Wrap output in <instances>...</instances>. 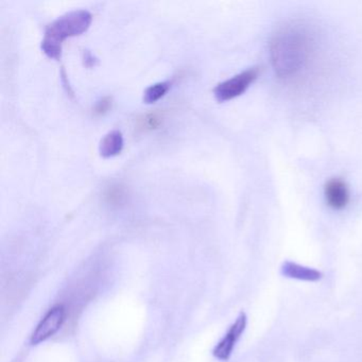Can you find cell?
<instances>
[{
	"mask_svg": "<svg viewBox=\"0 0 362 362\" xmlns=\"http://www.w3.org/2000/svg\"><path fill=\"white\" fill-rule=\"evenodd\" d=\"M313 37L305 25H287L271 41V61L281 78H293L308 64L313 52Z\"/></svg>",
	"mask_w": 362,
	"mask_h": 362,
	"instance_id": "6da1fadb",
	"label": "cell"
},
{
	"mask_svg": "<svg viewBox=\"0 0 362 362\" xmlns=\"http://www.w3.org/2000/svg\"><path fill=\"white\" fill-rule=\"evenodd\" d=\"M93 16L86 10L71 11L54 21L46 29L42 41V50L50 59L59 60L62 54V44L69 37H78L88 30Z\"/></svg>",
	"mask_w": 362,
	"mask_h": 362,
	"instance_id": "7a4b0ae2",
	"label": "cell"
},
{
	"mask_svg": "<svg viewBox=\"0 0 362 362\" xmlns=\"http://www.w3.org/2000/svg\"><path fill=\"white\" fill-rule=\"evenodd\" d=\"M257 67L247 69L239 75L218 84L214 90V95L219 103H226V101L232 100L237 97L243 95L251 84L258 78Z\"/></svg>",
	"mask_w": 362,
	"mask_h": 362,
	"instance_id": "3957f363",
	"label": "cell"
},
{
	"mask_svg": "<svg viewBox=\"0 0 362 362\" xmlns=\"http://www.w3.org/2000/svg\"><path fill=\"white\" fill-rule=\"evenodd\" d=\"M64 320L65 308L62 305H58L50 309L33 332L31 336V344L37 345L52 338L62 327Z\"/></svg>",
	"mask_w": 362,
	"mask_h": 362,
	"instance_id": "277c9868",
	"label": "cell"
},
{
	"mask_svg": "<svg viewBox=\"0 0 362 362\" xmlns=\"http://www.w3.org/2000/svg\"><path fill=\"white\" fill-rule=\"evenodd\" d=\"M247 315L245 313H241L239 317H237L236 321L232 324L226 336L222 338L221 341H219V343L214 349L213 355L217 359L222 360V361L230 359L237 341L240 339L241 334H243L245 327H247Z\"/></svg>",
	"mask_w": 362,
	"mask_h": 362,
	"instance_id": "5b68a950",
	"label": "cell"
},
{
	"mask_svg": "<svg viewBox=\"0 0 362 362\" xmlns=\"http://www.w3.org/2000/svg\"><path fill=\"white\" fill-rule=\"evenodd\" d=\"M325 199L328 206L336 211H341L345 209L349 203V189L343 180L332 179L326 183Z\"/></svg>",
	"mask_w": 362,
	"mask_h": 362,
	"instance_id": "8992f818",
	"label": "cell"
},
{
	"mask_svg": "<svg viewBox=\"0 0 362 362\" xmlns=\"http://www.w3.org/2000/svg\"><path fill=\"white\" fill-rule=\"evenodd\" d=\"M281 273L289 279L305 281H317L323 277V274L315 269L300 266V264L291 262H286L283 264Z\"/></svg>",
	"mask_w": 362,
	"mask_h": 362,
	"instance_id": "52a82bcc",
	"label": "cell"
},
{
	"mask_svg": "<svg viewBox=\"0 0 362 362\" xmlns=\"http://www.w3.org/2000/svg\"><path fill=\"white\" fill-rule=\"evenodd\" d=\"M124 146V139L122 133L118 130L111 131L101 139L99 152L103 158H114L122 151Z\"/></svg>",
	"mask_w": 362,
	"mask_h": 362,
	"instance_id": "ba28073f",
	"label": "cell"
},
{
	"mask_svg": "<svg viewBox=\"0 0 362 362\" xmlns=\"http://www.w3.org/2000/svg\"><path fill=\"white\" fill-rule=\"evenodd\" d=\"M170 86L171 83L168 81L158 82V83L149 86L144 93V103L146 105H153L168 93Z\"/></svg>",
	"mask_w": 362,
	"mask_h": 362,
	"instance_id": "9c48e42d",
	"label": "cell"
},
{
	"mask_svg": "<svg viewBox=\"0 0 362 362\" xmlns=\"http://www.w3.org/2000/svg\"><path fill=\"white\" fill-rule=\"evenodd\" d=\"M112 107V99L110 97H105L101 99L99 103H97L96 107L94 109V113L96 115H103L107 113Z\"/></svg>",
	"mask_w": 362,
	"mask_h": 362,
	"instance_id": "30bf717a",
	"label": "cell"
},
{
	"mask_svg": "<svg viewBox=\"0 0 362 362\" xmlns=\"http://www.w3.org/2000/svg\"><path fill=\"white\" fill-rule=\"evenodd\" d=\"M84 61H86V64L88 65V67H90V66H95V61H96V59H95L94 56L90 54V52H86Z\"/></svg>",
	"mask_w": 362,
	"mask_h": 362,
	"instance_id": "8fae6325",
	"label": "cell"
}]
</instances>
